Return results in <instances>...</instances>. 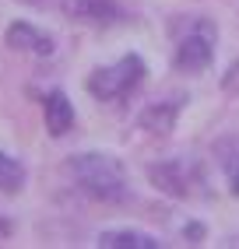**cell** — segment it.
<instances>
[{
    "label": "cell",
    "mask_w": 239,
    "mask_h": 249,
    "mask_svg": "<svg viewBox=\"0 0 239 249\" xmlns=\"http://www.w3.org/2000/svg\"><path fill=\"white\" fill-rule=\"evenodd\" d=\"M7 235H11V221L0 218V239H7Z\"/></svg>",
    "instance_id": "7c38bea8"
},
{
    "label": "cell",
    "mask_w": 239,
    "mask_h": 249,
    "mask_svg": "<svg viewBox=\"0 0 239 249\" xmlns=\"http://www.w3.org/2000/svg\"><path fill=\"white\" fill-rule=\"evenodd\" d=\"M215 158H218V169L225 172L229 193L239 196V134L218 137V141H215Z\"/></svg>",
    "instance_id": "9c48e42d"
},
{
    "label": "cell",
    "mask_w": 239,
    "mask_h": 249,
    "mask_svg": "<svg viewBox=\"0 0 239 249\" xmlns=\"http://www.w3.org/2000/svg\"><path fill=\"white\" fill-rule=\"evenodd\" d=\"M67 172L74 176L81 193H88L99 204H127L130 200V182L127 169L120 165V158L102 155V151H81L67 161Z\"/></svg>",
    "instance_id": "6da1fadb"
},
{
    "label": "cell",
    "mask_w": 239,
    "mask_h": 249,
    "mask_svg": "<svg viewBox=\"0 0 239 249\" xmlns=\"http://www.w3.org/2000/svg\"><path fill=\"white\" fill-rule=\"evenodd\" d=\"M183 98H165V102H151L141 112V130H148L151 137H165L169 130L176 126V116H179Z\"/></svg>",
    "instance_id": "52a82bcc"
},
{
    "label": "cell",
    "mask_w": 239,
    "mask_h": 249,
    "mask_svg": "<svg viewBox=\"0 0 239 249\" xmlns=\"http://www.w3.org/2000/svg\"><path fill=\"white\" fill-rule=\"evenodd\" d=\"M25 186V165L0 151V193H18Z\"/></svg>",
    "instance_id": "8fae6325"
},
{
    "label": "cell",
    "mask_w": 239,
    "mask_h": 249,
    "mask_svg": "<svg viewBox=\"0 0 239 249\" xmlns=\"http://www.w3.org/2000/svg\"><path fill=\"white\" fill-rule=\"evenodd\" d=\"M42 116H46V130L49 137H63L67 130L74 126V106L67 102L63 91H49L42 102Z\"/></svg>",
    "instance_id": "ba28073f"
},
{
    "label": "cell",
    "mask_w": 239,
    "mask_h": 249,
    "mask_svg": "<svg viewBox=\"0 0 239 249\" xmlns=\"http://www.w3.org/2000/svg\"><path fill=\"white\" fill-rule=\"evenodd\" d=\"M102 249H159L162 242L148 231H130V228H113V231H102L99 235Z\"/></svg>",
    "instance_id": "30bf717a"
},
{
    "label": "cell",
    "mask_w": 239,
    "mask_h": 249,
    "mask_svg": "<svg viewBox=\"0 0 239 249\" xmlns=\"http://www.w3.org/2000/svg\"><path fill=\"white\" fill-rule=\"evenodd\" d=\"M148 179L155 182V186L169 196H176V200H197V196H208V179H204V169H200V161L194 158H165L159 165H151L148 169Z\"/></svg>",
    "instance_id": "3957f363"
},
{
    "label": "cell",
    "mask_w": 239,
    "mask_h": 249,
    "mask_svg": "<svg viewBox=\"0 0 239 249\" xmlns=\"http://www.w3.org/2000/svg\"><path fill=\"white\" fill-rule=\"evenodd\" d=\"M144 81V60L138 53L120 56L113 67H99L88 77V91L99 102H116V98H127L134 88Z\"/></svg>",
    "instance_id": "277c9868"
},
{
    "label": "cell",
    "mask_w": 239,
    "mask_h": 249,
    "mask_svg": "<svg viewBox=\"0 0 239 249\" xmlns=\"http://www.w3.org/2000/svg\"><path fill=\"white\" fill-rule=\"evenodd\" d=\"M21 4H36L39 7V4H46V0H21Z\"/></svg>",
    "instance_id": "4fadbf2b"
},
{
    "label": "cell",
    "mask_w": 239,
    "mask_h": 249,
    "mask_svg": "<svg viewBox=\"0 0 239 249\" xmlns=\"http://www.w3.org/2000/svg\"><path fill=\"white\" fill-rule=\"evenodd\" d=\"M60 11L78 25H92V28H106L120 18L116 0H60Z\"/></svg>",
    "instance_id": "5b68a950"
},
{
    "label": "cell",
    "mask_w": 239,
    "mask_h": 249,
    "mask_svg": "<svg viewBox=\"0 0 239 249\" xmlns=\"http://www.w3.org/2000/svg\"><path fill=\"white\" fill-rule=\"evenodd\" d=\"M176 67L186 74H200L211 67L215 60V42H218V28L211 25V18H183L176 21Z\"/></svg>",
    "instance_id": "7a4b0ae2"
},
{
    "label": "cell",
    "mask_w": 239,
    "mask_h": 249,
    "mask_svg": "<svg viewBox=\"0 0 239 249\" xmlns=\"http://www.w3.org/2000/svg\"><path fill=\"white\" fill-rule=\"evenodd\" d=\"M7 46L18 49V53H32V56H53L57 53L53 39L42 36V32L36 25H28V21H14L7 28Z\"/></svg>",
    "instance_id": "8992f818"
}]
</instances>
